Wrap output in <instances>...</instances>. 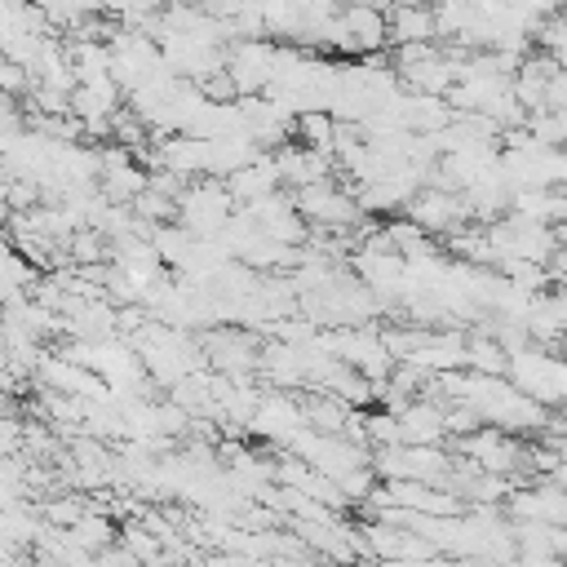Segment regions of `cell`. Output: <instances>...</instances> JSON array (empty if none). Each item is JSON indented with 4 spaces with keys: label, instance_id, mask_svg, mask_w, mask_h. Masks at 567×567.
<instances>
[{
    "label": "cell",
    "instance_id": "obj_3",
    "mask_svg": "<svg viewBox=\"0 0 567 567\" xmlns=\"http://www.w3.org/2000/svg\"><path fill=\"white\" fill-rule=\"evenodd\" d=\"M18 443H22V425L4 416V421H0V452L9 456V452H18Z\"/></svg>",
    "mask_w": 567,
    "mask_h": 567
},
{
    "label": "cell",
    "instance_id": "obj_2",
    "mask_svg": "<svg viewBox=\"0 0 567 567\" xmlns=\"http://www.w3.org/2000/svg\"><path fill=\"white\" fill-rule=\"evenodd\" d=\"M439 35V18L425 4H394L390 9V44H421Z\"/></svg>",
    "mask_w": 567,
    "mask_h": 567
},
{
    "label": "cell",
    "instance_id": "obj_1",
    "mask_svg": "<svg viewBox=\"0 0 567 567\" xmlns=\"http://www.w3.org/2000/svg\"><path fill=\"white\" fill-rule=\"evenodd\" d=\"M341 53H377L390 40V13L377 0H354L350 9H341Z\"/></svg>",
    "mask_w": 567,
    "mask_h": 567
}]
</instances>
